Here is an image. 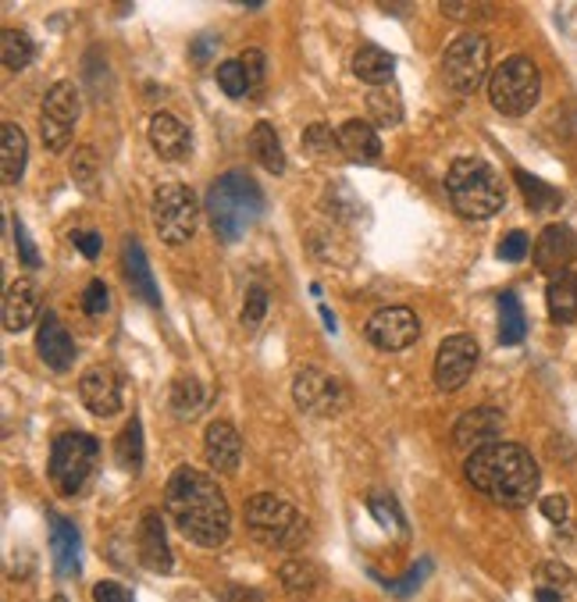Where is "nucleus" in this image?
Masks as SVG:
<instances>
[{
  "mask_svg": "<svg viewBox=\"0 0 577 602\" xmlns=\"http://www.w3.org/2000/svg\"><path fill=\"white\" fill-rule=\"evenodd\" d=\"M165 510L186 542L200 549H218L232 531V510L211 474L197 467H179L165 485Z\"/></svg>",
  "mask_w": 577,
  "mask_h": 602,
  "instance_id": "f257e3e1",
  "label": "nucleus"
},
{
  "mask_svg": "<svg viewBox=\"0 0 577 602\" xmlns=\"http://www.w3.org/2000/svg\"><path fill=\"white\" fill-rule=\"evenodd\" d=\"M463 474H468L474 493L489 496L500 506H513V510L532 503L542 482L535 456L517 446V442H495V446L471 453L468 464H463Z\"/></svg>",
  "mask_w": 577,
  "mask_h": 602,
  "instance_id": "f03ea898",
  "label": "nucleus"
},
{
  "mask_svg": "<svg viewBox=\"0 0 577 602\" xmlns=\"http://www.w3.org/2000/svg\"><path fill=\"white\" fill-rule=\"evenodd\" d=\"M207 221L221 243H239L264 214V193L246 171H229L207 189Z\"/></svg>",
  "mask_w": 577,
  "mask_h": 602,
  "instance_id": "7ed1b4c3",
  "label": "nucleus"
},
{
  "mask_svg": "<svg viewBox=\"0 0 577 602\" xmlns=\"http://www.w3.org/2000/svg\"><path fill=\"white\" fill-rule=\"evenodd\" d=\"M445 193H449V203H453V211L471 221H485L492 214H500L506 203L500 171L489 161H478V157H460V161L449 165Z\"/></svg>",
  "mask_w": 577,
  "mask_h": 602,
  "instance_id": "20e7f679",
  "label": "nucleus"
},
{
  "mask_svg": "<svg viewBox=\"0 0 577 602\" xmlns=\"http://www.w3.org/2000/svg\"><path fill=\"white\" fill-rule=\"evenodd\" d=\"M246 528L256 542L267 549H300L311 531L307 517H303L293 503L267 493L253 496L246 503Z\"/></svg>",
  "mask_w": 577,
  "mask_h": 602,
  "instance_id": "39448f33",
  "label": "nucleus"
},
{
  "mask_svg": "<svg viewBox=\"0 0 577 602\" xmlns=\"http://www.w3.org/2000/svg\"><path fill=\"white\" fill-rule=\"evenodd\" d=\"M542 75L532 57H506L500 68L489 75V101L506 118H521L538 104Z\"/></svg>",
  "mask_w": 577,
  "mask_h": 602,
  "instance_id": "423d86ee",
  "label": "nucleus"
},
{
  "mask_svg": "<svg viewBox=\"0 0 577 602\" xmlns=\"http://www.w3.org/2000/svg\"><path fill=\"white\" fill-rule=\"evenodd\" d=\"M101 461V442L86 432H69L51 446V482L61 496H78Z\"/></svg>",
  "mask_w": 577,
  "mask_h": 602,
  "instance_id": "0eeeda50",
  "label": "nucleus"
},
{
  "mask_svg": "<svg viewBox=\"0 0 577 602\" xmlns=\"http://www.w3.org/2000/svg\"><path fill=\"white\" fill-rule=\"evenodd\" d=\"M200 221V203L182 182H168L154 193V229L168 246H182L192 240Z\"/></svg>",
  "mask_w": 577,
  "mask_h": 602,
  "instance_id": "6e6552de",
  "label": "nucleus"
},
{
  "mask_svg": "<svg viewBox=\"0 0 577 602\" xmlns=\"http://www.w3.org/2000/svg\"><path fill=\"white\" fill-rule=\"evenodd\" d=\"M485 75H489V40L478 33H460L442 54L445 86L460 93V97H471L485 83Z\"/></svg>",
  "mask_w": 577,
  "mask_h": 602,
  "instance_id": "1a4fd4ad",
  "label": "nucleus"
},
{
  "mask_svg": "<svg viewBox=\"0 0 577 602\" xmlns=\"http://www.w3.org/2000/svg\"><path fill=\"white\" fill-rule=\"evenodd\" d=\"M78 110H83V101H78L75 83H57L46 89L43 97V110H40V136L43 147L61 154L72 142V129L78 122Z\"/></svg>",
  "mask_w": 577,
  "mask_h": 602,
  "instance_id": "9d476101",
  "label": "nucleus"
},
{
  "mask_svg": "<svg viewBox=\"0 0 577 602\" xmlns=\"http://www.w3.org/2000/svg\"><path fill=\"white\" fill-rule=\"evenodd\" d=\"M367 342L375 346V350H385V353H399L413 346L421 339V321H417V314L410 307H381L371 314V321L364 328Z\"/></svg>",
  "mask_w": 577,
  "mask_h": 602,
  "instance_id": "9b49d317",
  "label": "nucleus"
},
{
  "mask_svg": "<svg viewBox=\"0 0 577 602\" xmlns=\"http://www.w3.org/2000/svg\"><path fill=\"white\" fill-rule=\"evenodd\" d=\"M293 395H296V406L303 414H314V418H332L339 414L343 403H346V392L339 378H332L317 368H307L296 374L293 382Z\"/></svg>",
  "mask_w": 577,
  "mask_h": 602,
  "instance_id": "f8f14e48",
  "label": "nucleus"
},
{
  "mask_svg": "<svg viewBox=\"0 0 577 602\" xmlns=\"http://www.w3.org/2000/svg\"><path fill=\"white\" fill-rule=\"evenodd\" d=\"M474 368H478L474 336H449L436 353V386L442 392H457L468 386Z\"/></svg>",
  "mask_w": 577,
  "mask_h": 602,
  "instance_id": "ddd939ff",
  "label": "nucleus"
},
{
  "mask_svg": "<svg viewBox=\"0 0 577 602\" xmlns=\"http://www.w3.org/2000/svg\"><path fill=\"white\" fill-rule=\"evenodd\" d=\"M503 435V414L495 406H478V410H468L457 427H453V446L457 450H468V453H478L485 446H495Z\"/></svg>",
  "mask_w": 577,
  "mask_h": 602,
  "instance_id": "4468645a",
  "label": "nucleus"
},
{
  "mask_svg": "<svg viewBox=\"0 0 577 602\" xmlns=\"http://www.w3.org/2000/svg\"><path fill=\"white\" fill-rule=\"evenodd\" d=\"M78 400H83L86 410L96 418H115L122 410V389H118L115 371L90 368L83 378H78Z\"/></svg>",
  "mask_w": 577,
  "mask_h": 602,
  "instance_id": "2eb2a0df",
  "label": "nucleus"
},
{
  "mask_svg": "<svg viewBox=\"0 0 577 602\" xmlns=\"http://www.w3.org/2000/svg\"><path fill=\"white\" fill-rule=\"evenodd\" d=\"M136 549H139V563L154 570V574H171V549H168V535H165V520L157 510H147L139 520L136 531Z\"/></svg>",
  "mask_w": 577,
  "mask_h": 602,
  "instance_id": "dca6fc26",
  "label": "nucleus"
},
{
  "mask_svg": "<svg viewBox=\"0 0 577 602\" xmlns=\"http://www.w3.org/2000/svg\"><path fill=\"white\" fill-rule=\"evenodd\" d=\"M203 453H207V464L218 474H235L239 464H243V439L232 424L224 421H211L203 432Z\"/></svg>",
  "mask_w": 577,
  "mask_h": 602,
  "instance_id": "f3484780",
  "label": "nucleus"
},
{
  "mask_svg": "<svg viewBox=\"0 0 577 602\" xmlns=\"http://www.w3.org/2000/svg\"><path fill=\"white\" fill-rule=\"evenodd\" d=\"M577 257V232L567 229V225H549L542 235H538V243H535V264H538V272L545 275H559V272H567V264Z\"/></svg>",
  "mask_w": 577,
  "mask_h": 602,
  "instance_id": "a211bd4d",
  "label": "nucleus"
},
{
  "mask_svg": "<svg viewBox=\"0 0 577 602\" xmlns=\"http://www.w3.org/2000/svg\"><path fill=\"white\" fill-rule=\"evenodd\" d=\"M36 353L51 371L64 374L75 363V342L69 336V328L57 321V314H43L40 331H36Z\"/></svg>",
  "mask_w": 577,
  "mask_h": 602,
  "instance_id": "6ab92c4d",
  "label": "nucleus"
},
{
  "mask_svg": "<svg viewBox=\"0 0 577 602\" xmlns=\"http://www.w3.org/2000/svg\"><path fill=\"white\" fill-rule=\"evenodd\" d=\"M150 147L165 157V161H186L192 150V136L175 115H154L150 118Z\"/></svg>",
  "mask_w": 577,
  "mask_h": 602,
  "instance_id": "aec40b11",
  "label": "nucleus"
},
{
  "mask_svg": "<svg viewBox=\"0 0 577 602\" xmlns=\"http://www.w3.org/2000/svg\"><path fill=\"white\" fill-rule=\"evenodd\" d=\"M40 307H43V299H40L36 282L19 278L4 296V328L8 331H25L32 321L40 318Z\"/></svg>",
  "mask_w": 577,
  "mask_h": 602,
  "instance_id": "412c9836",
  "label": "nucleus"
},
{
  "mask_svg": "<svg viewBox=\"0 0 577 602\" xmlns=\"http://www.w3.org/2000/svg\"><path fill=\"white\" fill-rule=\"evenodd\" d=\"M122 261H125V282H128V289H133V296H139L147 307H160V289H157V282L150 275L147 253H143V246L136 240L125 243Z\"/></svg>",
  "mask_w": 577,
  "mask_h": 602,
  "instance_id": "4be33fe9",
  "label": "nucleus"
},
{
  "mask_svg": "<svg viewBox=\"0 0 577 602\" xmlns=\"http://www.w3.org/2000/svg\"><path fill=\"white\" fill-rule=\"evenodd\" d=\"M51 552H54V570L61 578H78V528L69 517L51 514Z\"/></svg>",
  "mask_w": 577,
  "mask_h": 602,
  "instance_id": "5701e85b",
  "label": "nucleus"
},
{
  "mask_svg": "<svg viewBox=\"0 0 577 602\" xmlns=\"http://www.w3.org/2000/svg\"><path fill=\"white\" fill-rule=\"evenodd\" d=\"M339 147H343V154L349 157V161H357V165H375L381 157L378 133L360 118H349L339 129Z\"/></svg>",
  "mask_w": 577,
  "mask_h": 602,
  "instance_id": "b1692460",
  "label": "nucleus"
},
{
  "mask_svg": "<svg viewBox=\"0 0 577 602\" xmlns=\"http://www.w3.org/2000/svg\"><path fill=\"white\" fill-rule=\"evenodd\" d=\"M25 161H29L25 133L14 122H8L4 133H0V179H4V186H19L22 182Z\"/></svg>",
  "mask_w": 577,
  "mask_h": 602,
  "instance_id": "393cba45",
  "label": "nucleus"
},
{
  "mask_svg": "<svg viewBox=\"0 0 577 602\" xmlns=\"http://www.w3.org/2000/svg\"><path fill=\"white\" fill-rule=\"evenodd\" d=\"M353 75L367 86H389L396 75V57L389 51H381L375 43H364L357 54H353Z\"/></svg>",
  "mask_w": 577,
  "mask_h": 602,
  "instance_id": "a878e982",
  "label": "nucleus"
},
{
  "mask_svg": "<svg viewBox=\"0 0 577 602\" xmlns=\"http://www.w3.org/2000/svg\"><path fill=\"white\" fill-rule=\"evenodd\" d=\"M250 157L271 176H282L285 171V150H282V139L275 133L271 122H256L253 133H250Z\"/></svg>",
  "mask_w": 577,
  "mask_h": 602,
  "instance_id": "bb28decb",
  "label": "nucleus"
},
{
  "mask_svg": "<svg viewBox=\"0 0 577 602\" xmlns=\"http://www.w3.org/2000/svg\"><path fill=\"white\" fill-rule=\"evenodd\" d=\"M545 304H549V318L556 325H570L577 318V275L559 272L545 289Z\"/></svg>",
  "mask_w": 577,
  "mask_h": 602,
  "instance_id": "cd10ccee",
  "label": "nucleus"
},
{
  "mask_svg": "<svg viewBox=\"0 0 577 602\" xmlns=\"http://www.w3.org/2000/svg\"><path fill=\"white\" fill-rule=\"evenodd\" d=\"M513 179H517L521 193H524L527 208H532V211H538V214H553V211L564 208V193H559V189H553L549 182H542V179H535V176H527V171H521V168L513 171Z\"/></svg>",
  "mask_w": 577,
  "mask_h": 602,
  "instance_id": "c85d7f7f",
  "label": "nucleus"
},
{
  "mask_svg": "<svg viewBox=\"0 0 577 602\" xmlns=\"http://www.w3.org/2000/svg\"><path fill=\"white\" fill-rule=\"evenodd\" d=\"M0 57H4L8 72H22L32 65V57H36V43H32V36L22 33V29H4V33H0Z\"/></svg>",
  "mask_w": 577,
  "mask_h": 602,
  "instance_id": "c756f323",
  "label": "nucleus"
},
{
  "mask_svg": "<svg viewBox=\"0 0 577 602\" xmlns=\"http://www.w3.org/2000/svg\"><path fill=\"white\" fill-rule=\"evenodd\" d=\"M527 336V318H524V307L521 299L513 293L500 296V342L503 346H517Z\"/></svg>",
  "mask_w": 577,
  "mask_h": 602,
  "instance_id": "7c9ffc66",
  "label": "nucleus"
},
{
  "mask_svg": "<svg viewBox=\"0 0 577 602\" xmlns=\"http://www.w3.org/2000/svg\"><path fill=\"white\" fill-rule=\"evenodd\" d=\"M115 461L122 471H133V474L143 467V424H139V418H133L122 427V435L115 442Z\"/></svg>",
  "mask_w": 577,
  "mask_h": 602,
  "instance_id": "2f4dec72",
  "label": "nucleus"
},
{
  "mask_svg": "<svg viewBox=\"0 0 577 602\" xmlns=\"http://www.w3.org/2000/svg\"><path fill=\"white\" fill-rule=\"evenodd\" d=\"M203 403H207V395H203L197 378H179V382H175V389H171V410L179 418H197L200 410H203Z\"/></svg>",
  "mask_w": 577,
  "mask_h": 602,
  "instance_id": "473e14b6",
  "label": "nucleus"
},
{
  "mask_svg": "<svg viewBox=\"0 0 577 602\" xmlns=\"http://www.w3.org/2000/svg\"><path fill=\"white\" fill-rule=\"evenodd\" d=\"M367 110H371V118L378 125H399V122H403V104H399V93L389 89V86L371 89V97H367Z\"/></svg>",
  "mask_w": 577,
  "mask_h": 602,
  "instance_id": "72a5a7b5",
  "label": "nucleus"
},
{
  "mask_svg": "<svg viewBox=\"0 0 577 602\" xmlns=\"http://www.w3.org/2000/svg\"><path fill=\"white\" fill-rule=\"evenodd\" d=\"M303 150L317 161H332L335 154H343L339 147V133H332L328 125H311L307 133H303Z\"/></svg>",
  "mask_w": 577,
  "mask_h": 602,
  "instance_id": "f704fd0d",
  "label": "nucleus"
},
{
  "mask_svg": "<svg viewBox=\"0 0 577 602\" xmlns=\"http://www.w3.org/2000/svg\"><path fill=\"white\" fill-rule=\"evenodd\" d=\"M69 171H72L75 186H83L86 193H93V189H96V176H101V161H96V150L93 147H78L72 154V161H69Z\"/></svg>",
  "mask_w": 577,
  "mask_h": 602,
  "instance_id": "c9c22d12",
  "label": "nucleus"
},
{
  "mask_svg": "<svg viewBox=\"0 0 577 602\" xmlns=\"http://www.w3.org/2000/svg\"><path fill=\"white\" fill-rule=\"evenodd\" d=\"M218 86L229 93V97H250V78H246V68L243 61H221L218 65Z\"/></svg>",
  "mask_w": 577,
  "mask_h": 602,
  "instance_id": "e433bc0d",
  "label": "nucleus"
},
{
  "mask_svg": "<svg viewBox=\"0 0 577 602\" xmlns=\"http://www.w3.org/2000/svg\"><path fill=\"white\" fill-rule=\"evenodd\" d=\"M282 584L288 592H307L317 584V570L307 563V560H288L282 567Z\"/></svg>",
  "mask_w": 577,
  "mask_h": 602,
  "instance_id": "4c0bfd02",
  "label": "nucleus"
},
{
  "mask_svg": "<svg viewBox=\"0 0 577 602\" xmlns=\"http://www.w3.org/2000/svg\"><path fill=\"white\" fill-rule=\"evenodd\" d=\"M267 314V293L261 285H250L246 289V304H243V325H261Z\"/></svg>",
  "mask_w": 577,
  "mask_h": 602,
  "instance_id": "58836bf2",
  "label": "nucleus"
},
{
  "mask_svg": "<svg viewBox=\"0 0 577 602\" xmlns=\"http://www.w3.org/2000/svg\"><path fill=\"white\" fill-rule=\"evenodd\" d=\"M243 61V68H246V78H250V93H256L264 86V75H267V61H264V54L256 51V46H250V51L239 57Z\"/></svg>",
  "mask_w": 577,
  "mask_h": 602,
  "instance_id": "ea45409f",
  "label": "nucleus"
},
{
  "mask_svg": "<svg viewBox=\"0 0 577 602\" xmlns=\"http://www.w3.org/2000/svg\"><path fill=\"white\" fill-rule=\"evenodd\" d=\"M107 285L104 282H90L83 289V310L90 314V318H101V314H107Z\"/></svg>",
  "mask_w": 577,
  "mask_h": 602,
  "instance_id": "a19ab883",
  "label": "nucleus"
},
{
  "mask_svg": "<svg viewBox=\"0 0 577 602\" xmlns=\"http://www.w3.org/2000/svg\"><path fill=\"white\" fill-rule=\"evenodd\" d=\"M527 246H532V240H527V232H510L506 240L500 243V261H510V264H517L527 257Z\"/></svg>",
  "mask_w": 577,
  "mask_h": 602,
  "instance_id": "79ce46f5",
  "label": "nucleus"
},
{
  "mask_svg": "<svg viewBox=\"0 0 577 602\" xmlns=\"http://www.w3.org/2000/svg\"><path fill=\"white\" fill-rule=\"evenodd\" d=\"M14 246H19V257H22V264L29 267V272H36V267L43 264V261H40V253H36V246H32L29 232H25V225H22L19 218H14Z\"/></svg>",
  "mask_w": 577,
  "mask_h": 602,
  "instance_id": "37998d69",
  "label": "nucleus"
},
{
  "mask_svg": "<svg viewBox=\"0 0 577 602\" xmlns=\"http://www.w3.org/2000/svg\"><path fill=\"white\" fill-rule=\"evenodd\" d=\"M72 243L78 246V253H83L86 261H96V257H101V246H104L101 232H83V229H75V232H72Z\"/></svg>",
  "mask_w": 577,
  "mask_h": 602,
  "instance_id": "c03bdc74",
  "label": "nucleus"
},
{
  "mask_svg": "<svg viewBox=\"0 0 577 602\" xmlns=\"http://www.w3.org/2000/svg\"><path fill=\"white\" fill-rule=\"evenodd\" d=\"M93 602H133V595H128V589H122L118 581H101L93 589Z\"/></svg>",
  "mask_w": 577,
  "mask_h": 602,
  "instance_id": "a18cd8bd",
  "label": "nucleus"
},
{
  "mask_svg": "<svg viewBox=\"0 0 577 602\" xmlns=\"http://www.w3.org/2000/svg\"><path fill=\"white\" fill-rule=\"evenodd\" d=\"M542 514L553 520V525H564L567 514H570V503L564 496H545L542 499Z\"/></svg>",
  "mask_w": 577,
  "mask_h": 602,
  "instance_id": "49530a36",
  "label": "nucleus"
},
{
  "mask_svg": "<svg viewBox=\"0 0 577 602\" xmlns=\"http://www.w3.org/2000/svg\"><path fill=\"white\" fill-rule=\"evenodd\" d=\"M367 506H371V514L381 520V525H399V528H403V517H399V510H396V503H392V499H371Z\"/></svg>",
  "mask_w": 577,
  "mask_h": 602,
  "instance_id": "de8ad7c7",
  "label": "nucleus"
},
{
  "mask_svg": "<svg viewBox=\"0 0 577 602\" xmlns=\"http://www.w3.org/2000/svg\"><path fill=\"white\" fill-rule=\"evenodd\" d=\"M428 570H431V563L424 560V563H421V570H410V574H407L403 581H396V584H389V589H392L396 595H407V592H413V589H417V584H421V581H424V574H428Z\"/></svg>",
  "mask_w": 577,
  "mask_h": 602,
  "instance_id": "09e8293b",
  "label": "nucleus"
},
{
  "mask_svg": "<svg viewBox=\"0 0 577 602\" xmlns=\"http://www.w3.org/2000/svg\"><path fill=\"white\" fill-rule=\"evenodd\" d=\"M224 602H264V595L250 589V584H232V589L224 592Z\"/></svg>",
  "mask_w": 577,
  "mask_h": 602,
  "instance_id": "8fccbe9b",
  "label": "nucleus"
},
{
  "mask_svg": "<svg viewBox=\"0 0 577 602\" xmlns=\"http://www.w3.org/2000/svg\"><path fill=\"white\" fill-rule=\"evenodd\" d=\"M214 46H218V40H214V36H200L197 43H192V51H189V57H192V61H197V65H203V61H207V57H211V54H214Z\"/></svg>",
  "mask_w": 577,
  "mask_h": 602,
  "instance_id": "3c124183",
  "label": "nucleus"
},
{
  "mask_svg": "<svg viewBox=\"0 0 577 602\" xmlns=\"http://www.w3.org/2000/svg\"><path fill=\"white\" fill-rule=\"evenodd\" d=\"M535 599L538 602H559V589H549V584H545V589L535 592Z\"/></svg>",
  "mask_w": 577,
  "mask_h": 602,
  "instance_id": "603ef678",
  "label": "nucleus"
},
{
  "mask_svg": "<svg viewBox=\"0 0 577 602\" xmlns=\"http://www.w3.org/2000/svg\"><path fill=\"white\" fill-rule=\"evenodd\" d=\"M51 602H69V599H61V595H57V599H51Z\"/></svg>",
  "mask_w": 577,
  "mask_h": 602,
  "instance_id": "864d4df0",
  "label": "nucleus"
}]
</instances>
